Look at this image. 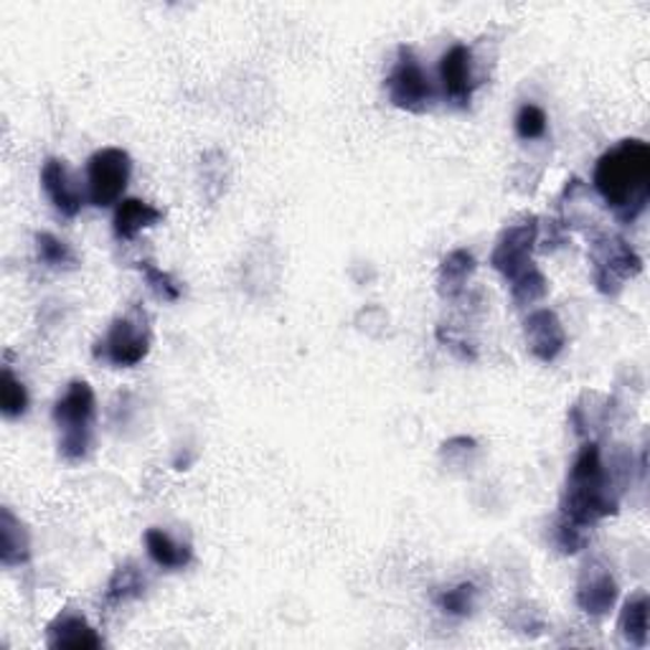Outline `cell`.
I'll return each mask as SVG.
<instances>
[{"instance_id": "obj_1", "label": "cell", "mask_w": 650, "mask_h": 650, "mask_svg": "<svg viewBox=\"0 0 650 650\" xmlns=\"http://www.w3.org/2000/svg\"><path fill=\"white\" fill-rule=\"evenodd\" d=\"M595 191L626 224L640 219L650 201V145L626 138L605 150L595 162Z\"/></svg>"}, {"instance_id": "obj_2", "label": "cell", "mask_w": 650, "mask_h": 650, "mask_svg": "<svg viewBox=\"0 0 650 650\" xmlns=\"http://www.w3.org/2000/svg\"><path fill=\"white\" fill-rule=\"evenodd\" d=\"M562 516L581 528L600 524L620 509V488L602 463L600 442L589 440L579 448L562 493Z\"/></svg>"}, {"instance_id": "obj_3", "label": "cell", "mask_w": 650, "mask_h": 650, "mask_svg": "<svg viewBox=\"0 0 650 650\" xmlns=\"http://www.w3.org/2000/svg\"><path fill=\"white\" fill-rule=\"evenodd\" d=\"M94 417H97V397L90 381L74 379L54 405V424L59 432V455L66 463H80L90 455L94 440Z\"/></svg>"}, {"instance_id": "obj_4", "label": "cell", "mask_w": 650, "mask_h": 650, "mask_svg": "<svg viewBox=\"0 0 650 650\" xmlns=\"http://www.w3.org/2000/svg\"><path fill=\"white\" fill-rule=\"evenodd\" d=\"M153 346V331L148 313L140 305H133L130 311L117 315L109 323L105 336L94 344L92 354L97 361L109 364L113 369H133L143 364L150 354Z\"/></svg>"}, {"instance_id": "obj_5", "label": "cell", "mask_w": 650, "mask_h": 650, "mask_svg": "<svg viewBox=\"0 0 650 650\" xmlns=\"http://www.w3.org/2000/svg\"><path fill=\"white\" fill-rule=\"evenodd\" d=\"M589 264H593V282L602 295H620L628 280H636L643 272L640 256L628 239L620 234L600 232L589 244Z\"/></svg>"}, {"instance_id": "obj_6", "label": "cell", "mask_w": 650, "mask_h": 650, "mask_svg": "<svg viewBox=\"0 0 650 650\" xmlns=\"http://www.w3.org/2000/svg\"><path fill=\"white\" fill-rule=\"evenodd\" d=\"M384 90H387L391 105L412 115L430 113L434 97H438V90H434L430 74L424 72L415 49L407 44L397 49L395 62H391V70L387 80H384Z\"/></svg>"}, {"instance_id": "obj_7", "label": "cell", "mask_w": 650, "mask_h": 650, "mask_svg": "<svg viewBox=\"0 0 650 650\" xmlns=\"http://www.w3.org/2000/svg\"><path fill=\"white\" fill-rule=\"evenodd\" d=\"M133 176V158L123 148H102L87 160V196L97 209L123 199Z\"/></svg>"}, {"instance_id": "obj_8", "label": "cell", "mask_w": 650, "mask_h": 650, "mask_svg": "<svg viewBox=\"0 0 650 650\" xmlns=\"http://www.w3.org/2000/svg\"><path fill=\"white\" fill-rule=\"evenodd\" d=\"M538 242V219L536 217H526L503 229L495 239V247L491 252V268L499 272V275L513 282L521 272H526L532 268V254L536 250Z\"/></svg>"}, {"instance_id": "obj_9", "label": "cell", "mask_w": 650, "mask_h": 650, "mask_svg": "<svg viewBox=\"0 0 650 650\" xmlns=\"http://www.w3.org/2000/svg\"><path fill=\"white\" fill-rule=\"evenodd\" d=\"M620 597L618 579L612 577L610 567H605L600 559H589L579 572L575 600L577 607L589 618H605L615 610Z\"/></svg>"}, {"instance_id": "obj_10", "label": "cell", "mask_w": 650, "mask_h": 650, "mask_svg": "<svg viewBox=\"0 0 650 650\" xmlns=\"http://www.w3.org/2000/svg\"><path fill=\"white\" fill-rule=\"evenodd\" d=\"M475 87H478V80H475L473 49L465 44H452L440 56L442 97L448 99L452 107L468 109L470 102H473Z\"/></svg>"}, {"instance_id": "obj_11", "label": "cell", "mask_w": 650, "mask_h": 650, "mask_svg": "<svg viewBox=\"0 0 650 650\" xmlns=\"http://www.w3.org/2000/svg\"><path fill=\"white\" fill-rule=\"evenodd\" d=\"M524 340L528 354L536 361L554 364L562 356V350L567 348V331H564V323L557 313L549 311V307H542V311H534L524 321Z\"/></svg>"}, {"instance_id": "obj_12", "label": "cell", "mask_w": 650, "mask_h": 650, "mask_svg": "<svg viewBox=\"0 0 650 650\" xmlns=\"http://www.w3.org/2000/svg\"><path fill=\"white\" fill-rule=\"evenodd\" d=\"M41 188H44L46 199L64 219H74L84 207V193L76 186L74 176L66 160L49 158L41 168Z\"/></svg>"}, {"instance_id": "obj_13", "label": "cell", "mask_w": 650, "mask_h": 650, "mask_svg": "<svg viewBox=\"0 0 650 650\" xmlns=\"http://www.w3.org/2000/svg\"><path fill=\"white\" fill-rule=\"evenodd\" d=\"M46 646L54 650H97L105 646V640L84 615L62 610L46 626Z\"/></svg>"}, {"instance_id": "obj_14", "label": "cell", "mask_w": 650, "mask_h": 650, "mask_svg": "<svg viewBox=\"0 0 650 650\" xmlns=\"http://www.w3.org/2000/svg\"><path fill=\"white\" fill-rule=\"evenodd\" d=\"M31 559V534L15 513L0 509V564L6 569H15Z\"/></svg>"}, {"instance_id": "obj_15", "label": "cell", "mask_w": 650, "mask_h": 650, "mask_svg": "<svg viewBox=\"0 0 650 650\" xmlns=\"http://www.w3.org/2000/svg\"><path fill=\"white\" fill-rule=\"evenodd\" d=\"M160 221H162V211L158 207H153V203L143 199H123L117 203L113 232L119 242H133L140 232L160 224Z\"/></svg>"}, {"instance_id": "obj_16", "label": "cell", "mask_w": 650, "mask_h": 650, "mask_svg": "<svg viewBox=\"0 0 650 650\" xmlns=\"http://www.w3.org/2000/svg\"><path fill=\"white\" fill-rule=\"evenodd\" d=\"M478 262L473 252L468 250H452L450 254L442 256L438 268V293L444 301H455L463 295L468 280L475 275Z\"/></svg>"}, {"instance_id": "obj_17", "label": "cell", "mask_w": 650, "mask_h": 650, "mask_svg": "<svg viewBox=\"0 0 650 650\" xmlns=\"http://www.w3.org/2000/svg\"><path fill=\"white\" fill-rule=\"evenodd\" d=\"M145 549H148V557L166 572L186 569L193 559L191 544L176 542L168 532H162V528H156V526L145 532Z\"/></svg>"}, {"instance_id": "obj_18", "label": "cell", "mask_w": 650, "mask_h": 650, "mask_svg": "<svg viewBox=\"0 0 650 650\" xmlns=\"http://www.w3.org/2000/svg\"><path fill=\"white\" fill-rule=\"evenodd\" d=\"M148 589V577L143 575V569L135 562H123L113 572V577L107 579L105 587V605H125L133 600H140Z\"/></svg>"}, {"instance_id": "obj_19", "label": "cell", "mask_w": 650, "mask_h": 650, "mask_svg": "<svg viewBox=\"0 0 650 650\" xmlns=\"http://www.w3.org/2000/svg\"><path fill=\"white\" fill-rule=\"evenodd\" d=\"M648 612H650V600L643 589H640V593H632L628 600L622 602L618 630L628 646L632 648L648 646Z\"/></svg>"}, {"instance_id": "obj_20", "label": "cell", "mask_w": 650, "mask_h": 650, "mask_svg": "<svg viewBox=\"0 0 650 650\" xmlns=\"http://www.w3.org/2000/svg\"><path fill=\"white\" fill-rule=\"evenodd\" d=\"M478 597H481V589H478L475 581H458V585L434 595V602H438L444 615H452V618H470L478 607Z\"/></svg>"}, {"instance_id": "obj_21", "label": "cell", "mask_w": 650, "mask_h": 650, "mask_svg": "<svg viewBox=\"0 0 650 650\" xmlns=\"http://www.w3.org/2000/svg\"><path fill=\"white\" fill-rule=\"evenodd\" d=\"M33 242H36V256L44 268L64 270V272L80 268V260H76L74 250L64 242V239H59L51 232H39L36 237H33Z\"/></svg>"}, {"instance_id": "obj_22", "label": "cell", "mask_w": 650, "mask_h": 650, "mask_svg": "<svg viewBox=\"0 0 650 650\" xmlns=\"http://www.w3.org/2000/svg\"><path fill=\"white\" fill-rule=\"evenodd\" d=\"M29 389L21 379H15V374L3 369V376H0V412H3L6 419H21L25 412H29Z\"/></svg>"}, {"instance_id": "obj_23", "label": "cell", "mask_w": 650, "mask_h": 650, "mask_svg": "<svg viewBox=\"0 0 650 650\" xmlns=\"http://www.w3.org/2000/svg\"><path fill=\"white\" fill-rule=\"evenodd\" d=\"M546 295H549V280L544 277V272L538 270L536 264H532V268L521 272V275L511 282V297L518 307L534 305L538 301H544Z\"/></svg>"}, {"instance_id": "obj_24", "label": "cell", "mask_w": 650, "mask_h": 650, "mask_svg": "<svg viewBox=\"0 0 650 650\" xmlns=\"http://www.w3.org/2000/svg\"><path fill=\"white\" fill-rule=\"evenodd\" d=\"M135 268H138V272L145 280V285L150 287V293L156 295L158 301H162V303H178V301H181L184 290H181V285H178V280L170 275V272L160 270L158 264L150 262V260H143V262L135 264Z\"/></svg>"}, {"instance_id": "obj_25", "label": "cell", "mask_w": 650, "mask_h": 650, "mask_svg": "<svg viewBox=\"0 0 650 650\" xmlns=\"http://www.w3.org/2000/svg\"><path fill=\"white\" fill-rule=\"evenodd\" d=\"M546 127H549V117L538 105H532V102H526V105L518 107L516 117H513V130L521 140H542L546 135Z\"/></svg>"}, {"instance_id": "obj_26", "label": "cell", "mask_w": 650, "mask_h": 650, "mask_svg": "<svg viewBox=\"0 0 650 650\" xmlns=\"http://www.w3.org/2000/svg\"><path fill=\"white\" fill-rule=\"evenodd\" d=\"M552 542L559 549V554H577V552L585 549L587 534L581 526L572 524V521L559 516V521L552 528Z\"/></svg>"}, {"instance_id": "obj_27", "label": "cell", "mask_w": 650, "mask_h": 650, "mask_svg": "<svg viewBox=\"0 0 650 650\" xmlns=\"http://www.w3.org/2000/svg\"><path fill=\"white\" fill-rule=\"evenodd\" d=\"M478 452V442L473 438H465V434H460V438H452L448 442H442L440 448V458L444 460L448 465H468V455H475Z\"/></svg>"}]
</instances>
